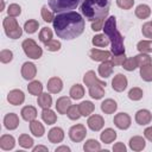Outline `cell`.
<instances>
[{"label": "cell", "instance_id": "6da1fadb", "mask_svg": "<svg viewBox=\"0 0 152 152\" xmlns=\"http://www.w3.org/2000/svg\"><path fill=\"white\" fill-rule=\"evenodd\" d=\"M56 34L63 39H75L84 31V19L75 11L57 13L52 21Z\"/></svg>", "mask_w": 152, "mask_h": 152}, {"label": "cell", "instance_id": "7a4b0ae2", "mask_svg": "<svg viewBox=\"0 0 152 152\" xmlns=\"http://www.w3.org/2000/svg\"><path fill=\"white\" fill-rule=\"evenodd\" d=\"M110 8V0H81L80 10L84 19L88 21H96L104 19Z\"/></svg>", "mask_w": 152, "mask_h": 152}, {"label": "cell", "instance_id": "3957f363", "mask_svg": "<svg viewBox=\"0 0 152 152\" xmlns=\"http://www.w3.org/2000/svg\"><path fill=\"white\" fill-rule=\"evenodd\" d=\"M103 33L109 38L112 48V55H122L125 53V45H124V37L116 28V18L114 15L109 17L103 25Z\"/></svg>", "mask_w": 152, "mask_h": 152}, {"label": "cell", "instance_id": "277c9868", "mask_svg": "<svg viewBox=\"0 0 152 152\" xmlns=\"http://www.w3.org/2000/svg\"><path fill=\"white\" fill-rule=\"evenodd\" d=\"M2 26H4L5 33H6V36L8 38L18 39L23 34V28L19 26V24H18V21H17V19L14 17L7 15L6 18H4Z\"/></svg>", "mask_w": 152, "mask_h": 152}, {"label": "cell", "instance_id": "5b68a950", "mask_svg": "<svg viewBox=\"0 0 152 152\" xmlns=\"http://www.w3.org/2000/svg\"><path fill=\"white\" fill-rule=\"evenodd\" d=\"M48 2L53 12L61 13L75 10L80 5L81 0H48Z\"/></svg>", "mask_w": 152, "mask_h": 152}, {"label": "cell", "instance_id": "8992f818", "mask_svg": "<svg viewBox=\"0 0 152 152\" xmlns=\"http://www.w3.org/2000/svg\"><path fill=\"white\" fill-rule=\"evenodd\" d=\"M21 48L25 52V55L28 57V58H32V59H38L42 57L43 55V50L42 48L31 38L28 39H25L21 44Z\"/></svg>", "mask_w": 152, "mask_h": 152}, {"label": "cell", "instance_id": "52a82bcc", "mask_svg": "<svg viewBox=\"0 0 152 152\" xmlns=\"http://www.w3.org/2000/svg\"><path fill=\"white\" fill-rule=\"evenodd\" d=\"M87 135V129L86 126L82 124H77L70 127L69 129V138L74 142H81Z\"/></svg>", "mask_w": 152, "mask_h": 152}, {"label": "cell", "instance_id": "ba28073f", "mask_svg": "<svg viewBox=\"0 0 152 152\" xmlns=\"http://www.w3.org/2000/svg\"><path fill=\"white\" fill-rule=\"evenodd\" d=\"M114 125L119 128V129H127L131 126V116L127 113H118L114 116Z\"/></svg>", "mask_w": 152, "mask_h": 152}, {"label": "cell", "instance_id": "9c48e42d", "mask_svg": "<svg viewBox=\"0 0 152 152\" xmlns=\"http://www.w3.org/2000/svg\"><path fill=\"white\" fill-rule=\"evenodd\" d=\"M87 125H88V127H89L91 131L99 132V131H101L102 127L104 126V120H103V118H102L101 115H99V114H93V115H90V116L88 118Z\"/></svg>", "mask_w": 152, "mask_h": 152}, {"label": "cell", "instance_id": "30bf717a", "mask_svg": "<svg viewBox=\"0 0 152 152\" xmlns=\"http://www.w3.org/2000/svg\"><path fill=\"white\" fill-rule=\"evenodd\" d=\"M127 84H128V81L124 74H116L112 80V88L119 93L124 91L127 88Z\"/></svg>", "mask_w": 152, "mask_h": 152}, {"label": "cell", "instance_id": "8fae6325", "mask_svg": "<svg viewBox=\"0 0 152 152\" xmlns=\"http://www.w3.org/2000/svg\"><path fill=\"white\" fill-rule=\"evenodd\" d=\"M37 74V68L33 63L31 62H25L21 66V76L26 81H32L36 77Z\"/></svg>", "mask_w": 152, "mask_h": 152}, {"label": "cell", "instance_id": "7c38bea8", "mask_svg": "<svg viewBox=\"0 0 152 152\" xmlns=\"http://www.w3.org/2000/svg\"><path fill=\"white\" fill-rule=\"evenodd\" d=\"M7 101L13 106L21 104L25 101V94L20 89H13L7 94Z\"/></svg>", "mask_w": 152, "mask_h": 152}, {"label": "cell", "instance_id": "4fadbf2b", "mask_svg": "<svg viewBox=\"0 0 152 152\" xmlns=\"http://www.w3.org/2000/svg\"><path fill=\"white\" fill-rule=\"evenodd\" d=\"M89 57L95 62H104L112 57V52L106 51V50H99V49L94 48L89 51Z\"/></svg>", "mask_w": 152, "mask_h": 152}, {"label": "cell", "instance_id": "5bb4252c", "mask_svg": "<svg viewBox=\"0 0 152 152\" xmlns=\"http://www.w3.org/2000/svg\"><path fill=\"white\" fill-rule=\"evenodd\" d=\"M106 83H95V84H91L88 87L89 89V96L91 99H95V100H100L103 97L104 95V87Z\"/></svg>", "mask_w": 152, "mask_h": 152}, {"label": "cell", "instance_id": "9a60e30c", "mask_svg": "<svg viewBox=\"0 0 152 152\" xmlns=\"http://www.w3.org/2000/svg\"><path fill=\"white\" fill-rule=\"evenodd\" d=\"M151 120H152V114L147 109H140L135 113V121L140 126L148 125L151 122Z\"/></svg>", "mask_w": 152, "mask_h": 152}, {"label": "cell", "instance_id": "2e32d148", "mask_svg": "<svg viewBox=\"0 0 152 152\" xmlns=\"http://www.w3.org/2000/svg\"><path fill=\"white\" fill-rule=\"evenodd\" d=\"M48 139L50 142L52 144H57V142H62L64 139V131L61 127H53L49 131L48 133Z\"/></svg>", "mask_w": 152, "mask_h": 152}, {"label": "cell", "instance_id": "e0dca14e", "mask_svg": "<svg viewBox=\"0 0 152 152\" xmlns=\"http://www.w3.org/2000/svg\"><path fill=\"white\" fill-rule=\"evenodd\" d=\"M46 88H48V91L51 93V94H58L62 89H63V82L59 77H51L49 81H48V84H46Z\"/></svg>", "mask_w": 152, "mask_h": 152}, {"label": "cell", "instance_id": "ac0fdd59", "mask_svg": "<svg viewBox=\"0 0 152 152\" xmlns=\"http://www.w3.org/2000/svg\"><path fill=\"white\" fill-rule=\"evenodd\" d=\"M4 125L7 129L13 131L19 126V116L15 113H8L4 118Z\"/></svg>", "mask_w": 152, "mask_h": 152}, {"label": "cell", "instance_id": "d6986e66", "mask_svg": "<svg viewBox=\"0 0 152 152\" xmlns=\"http://www.w3.org/2000/svg\"><path fill=\"white\" fill-rule=\"evenodd\" d=\"M113 66H114V64H113L112 61H109V59L102 62V63L99 65V68H97L99 75H100L102 78H108V77L112 75V72H113Z\"/></svg>", "mask_w": 152, "mask_h": 152}, {"label": "cell", "instance_id": "ffe728a7", "mask_svg": "<svg viewBox=\"0 0 152 152\" xmlns=\"http://www.w3.org/2000/svg\"><path fill=\"white\" fill-rule=\"evenodd\" d=\"M71 97H66V96H61L59 99H57L56 101V109L59 114H66L69 107L71 106V101H70Z\"/></svg>", "mask_w": 152, "mask_h": 152}, {"label": "cell", "instance_id": "44dd1931", "mask_svg": "<svg viewBox=\"0 0 152 152\" xmlns=\"http://www.w3.org/2000/svg\"><path fill=\"white\" fill-rule=\"evenodd\" d=\"M145 146H146V141L140 135H134V137H132L129 139V147L133 151H137V152L138 151H142L145 148Z\"/></svg>", "mask_w": 152, "mask_h": 152}, {"label": "cell", "instance_id": "7402d4cb", "mask_svg": "<svg viewBox=\"0 0 152 152\" xmlns=\"http://www.w3.org/2000/svg\"><path fill=\"white\" fill-rule=\"evenodd\" d=\"M20 115L25 121L31 122L32 120H36V118H37V109L33 106H25V107H23Z\"/></svg>", "mask_w": 152, "mask_h": 152}, {"label": "cell", "instance_id": "603a6c76", "mask_svg": "<svg viewBox=\"0 0 152 152\" xmlns=\"http://www.w3.org/2000/svg\"><path fill=\"white\" fill-rule=\"evenodd\" d=\"M14 145H15V140H14L13 135H10V134L1 135V138H0V147H1V150H4V151L13 150Z\"/></svg>", "mask_w": 152, "mask_h": 152}, {"label": "cell", "instance_id": "cb8c5ba5", "mask_svg": "<svg viewBox=\"0 0 152 152\" xmlns=\"http://www.w3.org/2000/svg\"><path fill=\"white\" fill-rule=\"evenodd\" d=\"M30 131H31V133H32L34 137H37V138L43 137L44 133H45V128H44L43 124L39 122L38 120H32V121L30 122Z\"/></svg>", "mask_w": 152, "mask_h": 152}, {"label": "cell", "instance_id": "d4e9b609", "mask_svg": "<svg viewBox=\"0 0 152 152\" xmlns=\"http://www.w3.org/2000/svg\"><path fill=\"white\" fill-rule=\"evenodd\" d=\"M118 109V103L113 99H107L101 103V110L104 114H113Z\"/></svg>", "mask_w": 152, "mask_h": 152}, {"label": "cell", "instance_id": "484cf974", "mask_svg": "<svg viewBox=\"0 0 152 152\" xmlns=\"http://www.w3.org/2000/svg\"><path fill=\"white\" fill-rule=\"evenodd\" d=\"M42 119H43V121H44L45 124H48V125H53V124H56V121H57V115L55 114V112H53L52 109H50V108H44V109L42 110Z\"/></svg>", "mask_w": 152, "mask_h": 152}, {"label": "cell", "instance_id": "4316f807", "mask_svg": "<svg viewBox=\"0 0 152 152\" xmlns=\"http://www.w3.org/2000/svg\"><path fill=\"white\" fill-rule=\"evenodd\" d=\"M91 43H93L94 46H97V48H106V46L110 43V40H109V38H108L104 33H99V34H96V36L93 37Z\"/></svg>", "mask_w": 152, "mask_h": 152}, {"label": "cell", "instance_id": "83f0119b", "mask_svg": "<svg viewBox=\"0 0 152 152\" xmlns=\"http://www.w3.org/2000/svg\"><path fill=\"white\" fill-rule=\"evenodd\" d=\"M100 139L104 144H110V142H113L116 139V132L113 128H106L100 134Z\"/></svg>", "mask_w": 152, "mask_h": 152}, {"label": "cell", "instance_id": "f1b7e54d", "mask_svg": "<svg viewBox=\"0 0 152 152\" xmlns=\"http://www.w3.org/2000/svg\"><path fill=\"white\" fill-rule=\"evenodd\" d=\"M37 103L40 108H50L52 104V97L49 93H42L40 95H38L37 99Z\"/></svg>", "mask_w": 152, "mask_h": 152}, {"label": "cell", "instance_id": "f546056e", "mask_svg": "<svg viewBox=\"0 0 152 152\" xmlns=\"http://www.w3.org/2000/svg\"><path fill=\"white\" fill-rule=\"evenodd\" d=\"M78 108H80V112H81L82 116H89L94 112L95 106L91 101H83L78 104Z\"/></svg>", "mask_w": 152, "mask_h": 152}, {"label": "cell", "instance_id": "4dcf8cb0", "mask_svg": "<svg viewBox=\"0 0 152 152\" xmlns=\"http://www.w3.org/2000/svg\"><path fill=\"white\" fill-rule=\"evenodd\" d=\"M27 90H28V93H30L31 95L38 96V95H40V94L43 93V84H42V82H39V81L32 80V81L28 83V86H27Z\"/></svg>", "mask_w": 152, "mask_h": 152}, {"label": "cell", "instance_id": "1f68e13d", "mask_svg": "<svg viewBox=\"0 0 152 152\" xmlns=\"http://www.w3.org/2000/svg\"><path fill=\"white\" fill-rule=\"evenodd\" d=\"M83 82H84V84H86L87 87H89V86H91V84H95V83H106V82H103V81H100V80L96 77V75H95V71H93V70H89V71H87V72L84 74V76H83Z\"/></svg>", "mask_w": 152, "mask_h": 152}, {"label": "cell", "instance_id": "d6a6232c", "mask_svg": "<svg viewBox=\"0 0 152 152\" xmlns=\"http://www.w3.org/2000/svg\"><path fill=\"white\" fill-rule=\"evenodd\" d=\"M69 95H70V97L71 99H74V100H80V99H82L83 96H84V88H83V86H81V84H74L71 88H70V91H69Z\"/></svg>", "mask_w": 152, "mask_h": 152}, {"label": "cell", "instance_id": "836d02e7", "mask_svg": "<svg viewBox=\"0 0 152 152\" xmlns=\"http://www.w3.org/2000/svg\"><path fill=\"white\" fill-rule=\"evenodd\" d=\"M135 15L139 19H146V18H148L151 15V8H150V6L144 5V4L137 6V8H135Z\"/></svg>", "mask_w": 152, "mask_h": 152}, {"label": "cell", "instance_id": "e575fe53", "mask_svg": "<svg viewBox=\"0 0 152 152\" xmlns=\"http://www.w3.org/2000/svg\"><path fill=\"white\" fill-rule=\"evenodd\" d=\"M83 150L86 152H96L101 150V144L95 139H88L83 145Z\"/></svg>", "mask_w": 152, "mask_h": 152}, {"label": "cell", "instance_id": "d590c367", "mask_svg": "<svg viewBox=\"0 0 152 152\" xmlns=\"http://www.w3.org/2000/svg\"><path fill=\"white\" fill-rule=\"evenodd\" d=\"M140 77L145 82H152V63L140 66Z\"/></svg>", "mask_w": 152, "mask_h": 152}, {"label": "cell", "instance_id": "8d00e7d4", "mask_svg": "<svg viewBox=\"0 0 152 152\" xmlns=\"http://www.w3.org/2000/svg\"><path fill=\"white\" fill-rule=\"evenodd\" d=\"M18 142L23 148H31L33 146V139L28 134H20Z\"/></svg>", "mask_w": 152, "mask_h": 152}, {"label": "cell", "instance_id": "74e56055", "mask_svg": "<svg viewBox=\"0 0 152 152\" xmlns=\"http://www.w3.org/2000/svg\"><path fill=\"white\" fill-rule=\"evenodd\" d=\"M137 49L141 53H150V52H152V40H140L137 44Z\"/></svg>", "mask_w": 152, "mask_h": 152}, {"label": "cell", "instance_id": "f35d334b", "mask_svg": "<svg viewBox=\"0 0 152 152\" xmlns=\"http://www.w3.org/2000/svg\"><path fill=\"white\" fill-rule=\"evenodd\" d=\"M66 115L70 120H78L82 115H81V112H80V108H78V104H71L66 112Z\"/></svg>", "mask_w": 152, "mask_h": 152}, {"label": "cell", "instance_id": "ab89813d", "mask_svg": "<svg viewBox=\"0 0 152 152\" xmlns=\"http://www.w3.org/2000/svg\"><path fill=\"white\" fill-rule=\"evenodd\" d=\"M38 27H39V23H38L36 19H30V20H27V21L25 23V25H24L25 32H27V33H30V34L34 33V32L38 30Z\"/></svg>", "mask_w": 152, "mask_h": 152}, {"label": "cell", "instance_id": "60d3db41", "mask_svg": "<svg viewBox=\"0 0 152 152\" xmlns=\"http://www.w3.org/2000/svg\"><path fill=\"white\" fill-rule=\"evenodd\" d=\"M51 39H52V31L49 27H43L39 32V40L45 44L46 42H49Z\"/></svg>", "mask_w": 152, "mask_h": 152}, {"label": "cell", "instance_id": "b9f144b4", "mask_svg": "<svg viewBox=\"0 0 152 152\" xmlns=\"http://www.w3.org/2000/svg\"><path fill=\"white\" fill-rule=\"evenodd\" d=\"M122 68L127 71H133L134 69L138 68V63H137V59L135 57H129V58H126L124 64H122Z\"/></svg>", "mask_w": 152, "mask_h": 152}, {"label": "cell", "instance_id": "7bdbcfd3", "mask_svg": "<svg viewBox=\"0 0 152 152\" xmlns=\"http://www.w3.org/2000/svg\"><path fill=\"white\" fill-rule=\"evenodd\" d=\"M44 46H45V49H46L48 51L55 52V51H58V50L61 49L62 44H61V42L57 40V39H51V40L46 42V43L44 44Z\"/></svg>", "mask_w": 152, "mask_h": 152}, {"label": "cell", "instance_id": "ee69618b", "mask_svg": "<svg viewBox=\"0 0 152 152\" xmlns=\"http://www.w3.org/2000/svg\"><path fill=\"white\" fill-rule=\"evenodd\" d=\"M135 59H137V63H138V66H144V65H147V64H151V57L148 56V53H139L135 56Z\"/></svg>", "mask_w": 152, "mask_h": 152}, {"label": "cell", "instance_id": "f6af8a7d", "mask_svg": "<svg viewBox=\"0 0 152 152\" xmlns=\"http://www.w3.org/2000/svg\"><path fill=\"white\" fill-rule=\"evenodd\" d=\"M142 95H144L142 89H140L138 87H134L128 91V99L132 100V101H139L142 97Z\"/></svg>", "mask_w": 152, "mask_h": 152}, {"label": "cell", "instance_id": "bcb514c9", "mask_svg": "<svg viewBox=\"0 0 152 152\" xmlns=\"http://www.w3.org/2000/svg\"><path fill=\"white\" fill-rule=\"evenodd\" d=\"M40 14H42L43 20L46 21V23H52L53 19H55L53 12H51L50 10H48L46 6H43V7H42V10H40Z\"/></svg>", "mask_w": 152, "mask_h": 152}, {"label": "cell", "instance_id": "7dc6e473", "mask_svg": "<svg viewBox=\"0 0 152 152\" xmlns=\"http://www.w3.org/2000/svg\"><path fill=\"white\" fill-rule=\"evenodd\" d=\"M12 59H13V52H12L11 50H7V49L1 50V52H0V62H1V63L7 64V63H10Z\"/></svg>", "mask_w": 152, "mask_h": 152}, {"label": "cell", "instance_id": "c3c4849f", "mask_svg": "<svg viewBox=\"0 0 152 152\" xmlns=\"http://www.w3.org/2000/svg\"><path fill=\"white\" fill-rule=\"evenodd\" d=\"M21 13V7L18 5V4H11L8 7H7V14L10 17H18L20 15Z\"/></svg>", "mask_w": 152, "mask_h": 152}, {"label": "cell", "instance_id": "681fc988", "mask_svg": "<svg viewBox=\"0 0 152 152\" xmlns=\"http://www.w3.org/2000/svg\"><path fill=\"white\" fill-rule=\"evenodd\" d=\"M141 32H142L144 37L152 39V21L145 23V24L142 25V27H141Z\"/></svg>", "mask_w": 152, "mask_h": 152}, {"label": "cell", "instance_id": "f907efd6", "mask_svg": "<svg viewBox=\"0 0 152 152\" xmlns=\"http://www.w3.org/2000/svg\"><path fill=\"white\" fill-rule=\"evenodd\" d=\"M116 5L122 10H131L134 5V0H116Z\"/></svg>", "mask_w": 152, "mask_h": 152}, {"label": "cell", "instance_id": "816d5d0a", "mask_svg": "<svg viewBox=\"0 0 152 152\" xmlns=\"http://www.w3.org/2000/svg\"><path fill=\"white\" fill-rule=\"evenodd\" d=\"M125 59H126L125 53H122V55H112V57H110V61L114 65H122Z\"/></svg>", "mask_w": 152, "mask_h": 152}, {"label": "cell", "instance_id": "f5cc1de1", "mask_svg": "<svg viewBox=\"0 0 152 152\" xmlns=\"http://www.w3.org/2000/svg\"><path fill=\"white\" fill-rule=\"evenodd\" d=\"M103 25H104V19H99L96 21H93L91 24V30L93 31H100L103 28Z\"/></svg>", "mask_w": 152, "mask_h": 152}, {"label": "cell", "instance_id": "db71d44e", "mask_svg": "<svg viewBox=\"0 0 152 152\" xmlns=\"http://www.w3.org/2000/svg\"><path fill=\"white\" fill-rule=\"evenodd\" d=\"M113 151L114 152H126V146L124 145V142H116L113 146Z\"/></svg>", "mask_w": 152, "mask_h": 152}, {"label": "cell", "instance_id": "11a10c76", "mask_svg": "<svg viewBox=\"0 0 152 152\" xmlns=\"http://www.w3.org/2000/svg\"><path fill=\"white\" fill-rule=\"evenodd\" d=\"M144 135H145V138H146L148 141L152 142V126H151V127H147V128L144 131Z\"/></svg>", "mask_w": 152, "mask_h": 152}, {"label": "cell", "instance_id": "9f6ffc18", "mask_svg": "<svg viewBox=\"0 0 152 152\" xmlns=\"http://www.w3.org/2000/svg\"><path fill=\"white\" fill-rule=\"evenodd\" d=\"M39 151H44V152H48L49 150H48V147H45V146H42V145H38V146L33 147V152H39Z\"/></svg>", "mask_w": 152, "mask_h": 152}, {"label": "cell", "instance_id": "6f0895ef", "mask_svg": "<svg viewBox=\"0 0 152 152\" xmlns=\"http://www.w3.org/2000/svg\"><path fill=\"white\" fill-rule=\"evenodd\" d=\"M62 151H65V152H70V148L68 146H59L56 148V152H62Z\"/></svg>", "mask_w": 152, "mask_h": 152}]
</instances>
